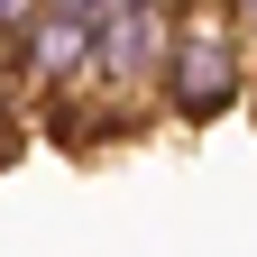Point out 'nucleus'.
Masks as SVG:
<instances>
[{"label":"nucleus","instance_id":"nucleus-1","mask_svg":"<svg viewBox=\"0 0 257 257\" xmlns=\"http://www.w3.org/2000/svg\"><path fill=\"white\" fill-rule=\"evenodd\" d=\"M257 83V37L239 28L230 0H184L175 19V64H166V119L211 128L220 110H239Z\"/></svg>","mask_w":257,"mask_h":257},{"label":"nucleus","instance_id":"nucleus-2","mask_svg":"<svg viewBox=\"0 0 257 257\" xmlns=\"http://www.w3.org/2000/svg\"><path fill=\"white\" fill-rule=\"evenodd\" d=\"M175 19L184 0H119L101 10V46H92V101L110 119H128V101H166V64H175ZM83 110V101H74ZM64 119V110H55Z\"/></svg>","mask_w":257,"mask_h":257},{"label":"nucleus","instance_id":"nucleus-3","mask_svg":"<svg viewBox=\"0 0 257 257\" xmlns=\"http://www.w3.org/2000/svg\"><path fill=\"white\" fill-rule=\"evenodd\" d=\"M37 10H46V0H0V46H19L28 28H37Z\"/></svg>","mask_w":257,"mask_h":257},{"label":"nucleus","instance_id":"nucleus-4","mask_svg":"<svg viewBox=\"0 0 257 257\" xmlns=\"http://www.w3.org/2000/svg\"><path fill=\"white\" fill-rule=\"evenodd\" d=\"M10 74L19 64H10V46H0V156H10Z\"/></svg>","mask_w":257,"mask_h":257},{"label":"nucleus","instance_id":"nucleus-5","mask_svg":"<svg viewBox=\"0 0 257 257\" xmlns=\"http://www.w3.org/2000/svg\"><path fill=\"white\" fill-rule=\"evenodd\" d=\"M230 10H239V28H248V37H257V0H230Z\"/></svg>","mask_w":257,"mask_h":257}]
</instances>
